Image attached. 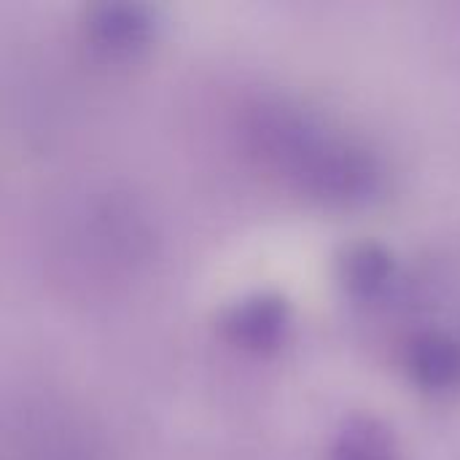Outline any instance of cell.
Listing matches in <instances>:
<instances>
[{"mask_svg":"<svg viewBox=\"0 0 460 460\" xmlns=\"http://www.w3.org/2000/svg\"><path fill=\"white\" fill-rule=\"evenodd\" d=\"M407 367L418 385L439 391L460 377V348L439 332H426L410 342Z\"/></svg>","mask_w":460,"mask_h":460,"instance_id":"5b68a950","label":"cell"},{"mask_svg":"<svg viewBox=\"0 0 460 460\" xmlns=\"http://www.w3.org/2000/svg\"><path fill=\"white\" fill-rule=\"evenodd\" d=\"M326 460H396V442L385 423L356 415L340 426Z\"/></svg>","mask_w":460,"mask_h":460,"instance_id":"8992f818","label":"cell"},{"mask_svg":"<svg viewBox=\"0 0 460 460\" xmlns=\"http://www.w3.org/2000/svg\"><path fill=\"white\" fill-rule=\"evenodd\" d=\"M291 329V310L283 296L275 294H253L240 299L224 318V334L232 345L267 353L275 350Z\"/></svg>","mask_w":460,"mask_h":460,"instance_id":"3957f363","label":"cell"},{"mask_svg":"<svg viewBox=\"0 0 460 460\" xmlns=\"http://www.w3.org/2000/svg\"><path fill=\"white\" fill-rule=\"evenodd\" d=\"M340 280L361 302L380 299L396 280V259L377 243H356L340 259Z\"/></svg>","mask_w":460,"mask_h":460,"instance_id":"277c9868","label":"cell"},{"mask_svg":"<svg viewBox=\"0 0 460 460\" xmlns=\"http://www.w3.org/2000/svg\"><path fill=\"white\" fill-rule=\"evenodd\" d=\"M251 132L259 154L299 191L337 205H364L383 191L375 154L315 113L270 105L256 113Z\"/></svg>","mask_w":460,"mask_h":460,"instance_id":"6da1fadb","label":"cell"},{"mask_svg":"<svg viewBox=\"0 0 460 460\" xmlns=\"http://www.w3.org/2000/svg\"><path fill=\"white\" fill-rule=\"evenodd\" d=\"M159 13L143 3H100L86 16L89 40L113 57L146 51L159 35Z\"/></svg>","mask_w":460,"mask_h":460,"instance_id":"7a4b0ae2","label":"cell"}]
</instances>
